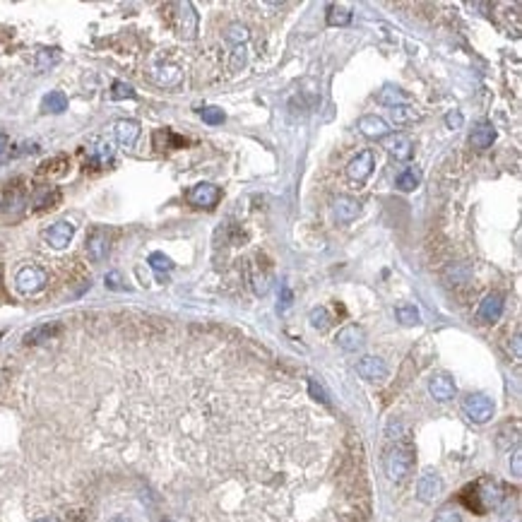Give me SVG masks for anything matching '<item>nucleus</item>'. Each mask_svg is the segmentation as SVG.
<instances>
[{
    "instance_id": "f257e3e1",
    "label": "nucleus",
    "mask_w": 522,
    "mask_h": 522,
    "mask_svg": "<svg viewBox=\"0 0 522 522\" xmlns=\"http://www.w3.org/2000/svg\"><path fill=\"white\" fill-rule=\"evenodd\" d=\"M414 467V453L409 445H395L393 450L388 453V460H385V472L393 482H404V479L412 474Z\"/></svg>"
},
{
    "instance_id": "f03ea898",
    "label": "nucleus",
    "mask_w": 522,
    "mask_h": 522,
    "mask_svg": "<svg viewBox=\"0 0 522 522\" xmlns=\"http://www.w3.org/2000/svg\"><path fill=\"white\" fill-rule=\"evenodd\" d=\"M493 409H496L493 407V399L482 393L467 395V397L462 399L464 417H467L469 421H474V424H486V421H491Z\"/></svg>"
},
{
    "instance_id": "7ed1b4c3",
    "label": "nucleus",
    "mask_w": 522,
    "mask_h": 522,
    "mask_svg": "<svg viewBox=\"0 0 522 522\" xmlns=\"http://www.w3.org/2000/svg\"><path fill=\"white\" fill-rule=\"evenodd\" d=\"M46 282H49L46 270H41V267H36V265L22 267V270L17 272V277H15V286H17L20 294H36L39 289H44Z\"/></svg>"
},
{
    "instance_id": "20e7f679",
    "label": "nucleus",
    "mask_w": 522,
    "mask_h": 522,
    "mask_svg": "<svg viewBox=\"0 0 522 522\" xmlns=\"http://www.w3.org/2000/svg\"><path fill=\"white\" fill-rule=\"evenodd\" d=\"M373 166H375L373 152H371V149H364V152H359L349 162V166H347V176H349L354 183H364L366 178L373 173Z\"/></svg>"
},
{
    "instance_id": "39448f33",
    "label": "nucleus",
    "mask_w": 522,
    "mask_h": 522,
    "mask_svg": "<svg viewBox=\"0 0 522 522\" xmlns=\"http://www.w3.org/2000/svg\"><path fill=\"white\" fill-rule=\"evenodd\" d=\"M222 197V190L212 183H197L188 190V202L195 207H214Z\"/></svg>"
},
{
    "instance_id": "423d86ee",
    "label": "nucleus",
    "mask_w": 522,
    "mask_h": 522,
    "mask_svg": "<svg viewBox=\"0 0 522 522\" xmlns=\"http://www.w3.org/2000/svg\"><path fill=\"white\" fill-rule=\"evenodd\" d=\"M356 371L364 380H371V383H378V380L388 378V366H385L383 359L378 356H361L359 364H356Z\"/></svg>"
},
{
    "instance_id": "0eeeda50",
    "label": "nucleus",
    "mask_w": 522,
    "mask_h": 522,
    "mask_svg": "<svg viewBox=\"0 0 522 522\" xmlns=\"http://www.w3.org/2000/svg\"><path fill=\"white\" fill-rule=\"evenodd\" d=\"M109 248H111V238H109V232L103 227H97L87 238V253L94 262H101L103 258L109 256Z\"/></svg>"
},
{
    "instance_id": "6e6552de",
    "label": "nucleus",
    "mask_w": 522,
    "mask_h": 522,
    "mask_svg": "<svg viewBox=\"0 0 522 522\" xmlns=\"http://www.w3.org/2000/svg\"><path fill=\"white\" fill-rule=\"evenodd\" d=\"M383 147L388 149V154H393L397 162H407L414 152L412 140L404 133H395V135H385L383 138Z\"/></svg>"
},
{
    "instance_id": "1a4fd4ad",
    "label": "nucleus",
    "mask_w": 522,
    "mask_h": 522,
    "mask_svg": "<svg viewBox=\"0 0 522 522\" xmlns=\"http://www.w3.org/2000/svg\"><path fill=\"white\" fill-rule=\"evenodd\" d=\"M73 236H75V227L70 222H55L53 227H49L44 234L46 243H49L51 248H55V251H63V248L73 241Z\"/></svg>"
},
{
    "instance_id": "9d476101",
    "label": "nucleus",
    "mask_w": 522,
    "mask_h": 522,
    "mask_svg": "<svg viewBox=\"0 0 522 522\" xmlns=\"http://www.w3.org/2000/svg\"><path fill=\"white\" fill-rule=\"evenodd\" d=\"M443 493V482L436 472H426L421 474L419 484H417V496H419L421 503H431Z\"/></svg>"
},
{
    "instance_id": "9b49d317",
    "label": "nucleus",
    "mask_w": 522,
    "mask_h": 522,
    "mask_svg": "<svg viewBox=\"0 0 522 522\" xmlns=\"http://www.w3.org/2000/svg\"><path fill=\"white\" fill-rule=\"evenodd\" d=\"M429 393L436 402H448V399L455 397L458 388H455V380L450 378L448 373H436L434 378L429 380Z\"/></svg>"
},
{
    "instance_id": "f8f14e48",
    "label": "nucleus",
    "mask_w": 522,
    "mask_h": 522,
    "mask_svg": "<svg viewBox=\"0 0 522 522\" xmlns=\"http://www.w3.org/2000/svg\"><path fill=\"white\" fill-rule=\"evenodd\" d=\"M25 190H22L17 183H12V186H8L5 195H3V214L10 219L20 217L22 210H25Z\"/></svg>"
},
{
    "instance_id": "ddd939ff",
    "label": "nucleus",
    "mask_w": 522,
    "mask_h": 522,
    "mask_svg": "<svg viewBox=\"0 0 522 522\" xmlns=\"http://www.w3.org/2000/svg\"><path fill=\"white\" fill-rule=\"evenodd\" d=\"M503 296L501 294H488L486 299L479 303V310H477V318L482 323H496L498 318L503 316Z\"/></svg>"
},
{
    "instance_id": "4468645a",
    "label": "nucleus",
    "mask_w": 522,
    "mask_h": 522,
    "mask_svg": "<svg viewBox=\"0 0 522 522\" xmlns=\"http://www.w3.org/2000/svg\"><path fill=\"white\" fill-rule=\"evenodd\" d=\"M364 342H366V332L361 330L359 325H347V327H342V330L337 332V345H340L345 351L361 349Z\"/></svg>"
},
{
    "instance_id": "2eb2a0df",
    "label": "nucleus",
    "mask_w": 522,
    "mask_h": 522,
    "mask_svg": "<svg viewBox=\"0 0 522 522\" xmlns=\"http://www.w3.org/2000/svg\"><path fill=\"white\" fill-rule=\"evenodd\" d=\"M114 133H116V140H119L123 147H133L140 138V123L133 119H123L114 125Z\"/></svg>"
},
{
    "instance_id": "dca6fc26",
    "label": "nucleus",
    "mask_w": 522,
    "mask_h": 522,
    "mask_svg": "<svg viewBox=\"0 0 522 522\" xmlns=\"http://www.w3.org/2000/svg\"><path fill=\"white\" fill-rule=\"evenodd\" d=\"M361 212V202L354 200L349 195H340L335 200V214H337V222L347 224L351 219H356V214Z\"/></svg>"
},
{
    "instance_id": "f3484780",
    "label": "nucleus",
    "mask_w": 522,
    "mask_h": 522,
    "mask_svg": "<svg viewBox=\"0 0 522 522\" xmlns=\"http://www.w3.org/2000/svg\"><path fill=\"white\" fill-rule=\"evenodd\" d=\"M359 130L366 135V138H385L388 135V123H385V119H380V116L375 114H369V116H361L359 119Z\"/></svg>"
},
{
    "instance_id": "a211bd4d",
    "label": "nucleus",
    "mask_w": 522,
    "mask_h": 522,
    "mask_svg": "<svg viewBox=\"0 0 522 522\" xmlns=\"http://www.w3.org/2000/svg\"><path fill=\"white\" fill-rule=\"evenodd\" d=\"M178 32H181L186 39H192L197 32V15L192 12V5L190 3H181L178 5Z\"/></svg>"
},
{
    "instance_id": "6ab92c4d",
    "label": "nucleus",
    "mask_w": 522,
    "mask_h": 522,
    "mask_svg": "<svg viewBox=\"0 0 522 522\" xmlns=\"http://www.w3.org/2000/svg\"><path fill=\"white\" fill-rule=\"evenodd\" d=\"M493 140H496V128H493L491 123H479L477 128L472 130V135H469V145L477 149L491 147Z\"/></svg>"
},
{
    "instance_id": "aec40b11",
    "label": "nucleus",
    "mask_w": 522,
    "mask_h": 522,
    "mask_svg": "<svg viewBox=\"0 0 522 522\" xmlns=\"http://www.w3.org/2000/svg\"><path fill=\"white\" fill-rule=\"evenodd\" d=\"M114 145L109 142V140H101V142H97L94 147H89V162L92 164H99V166H106V164L114 162Z\"/></svg>"
},
{
    "instance_id": "412c9836",
    "label": "nucleus",
    "mask_w": 522,
    "mask_h": 522,
    "mask_svg": "<svg viewBox=\"0 0 522 522\" xmlns=\"http://www.w3.org/2000/svg\"><path fill=\"white\" fill-rule=\"evenodd\" d=\"M152 79L162 87H176L181 82V70L173 68V65H164V68H157L152 73Z\"/></svg>"
},
{
    "instance_id": "4be33fe9",
    "label": "nucleus",
    "mask_w": 522,
    "mask_h": 522,
    "mask_svg": "<svg viewBox=\"0 0 522 522\" xmlns=\"http://www.w3.org/2000/svg\"><path fill=\"white\" fill-rule=\"evenodd\" d=\"M41 109L46 114H63L68 109V97L63 92H49L44 97V101H41Z\"/></svg>"
},
{
    "instance_id": "5701e85b",
    "label": "nucleus",
    "mask_w": 522,
    "mask_h": 522,
    "mask_svg": "<svg viewBox=\"0 0 522 522\" xmlns=\"http://www.w3.org/2000/svg\"><path fill=\"white\" fill-rule=\"evenodd\" d=\"M58 330H60V325H55V323H51V325H39V327H34V330L27 332L25 345H39V342H46V340H51Z\"/></svg>"
},
{
    "instance_id": "b1692460",
    "label": "nucleus",
    "mask_w": 522,
    "mask_h": 522,
    "mask_svg": "<svg viewBox=\"0 0 522 522\" xmlns=\"http://www.w3.org/2000/svg\"><path fill=\"white\" fill-rule=\"evenodd\" d=\"M308 321H310V325L316 327L318 332H325L327 327L332 325V318H330V313H327V308H325V306H318V308H313V310H310Z\"/></svg>"
},
{
    "instance_id": "393cba45",
    "label": "nucleus",
    "mask_w": 522,
    "mask_h": 522,
    "mask_svg": "<svg viewBox=\"0 0 522 522\" xmlns=\"http://www.w3.org/2000/svg\"><path fill=\"white\" fill-rule=\"evenodd\" d=\"M397 321L402 323V325H419L421 323V316H419V310H417V306L412 303H404V306H397Z\"/></svg>"
},
{
    "instance_id": "a878e982",
    "label": "nucleus",
    "mask_w": 522,
    "mask_h": 522,
    "mask_svg": "<svg viewBox=\"0 0 522 522\" xmlns=\"http://www.w3.org/2000/svg\"><path fill=\"white\" fill-rule=\"evenodd\" d=\"M419 181H421V173L417 171V169H407V171H402L397 176V188L399 190H404V192H412L414 188L419 186Z\"/></svg>"
},
{
    "instance_id": "bb28decb",
    "label": "nucleus",
    "mask_w": 522,
    "mask_h": 522,
    "mask_svg": "<svg viewBox=\"0 0 522 522\" xmlns=\"http://www.w3.org/2000/svg\"><path fill=\"white\" fill-rule=\"evenodd\" d=\"M351 22V12L347 8H340V5H332L327 8V25L330 27H345Z\"/></svg>"
},
{
    "instance_id": "cd10ccee",
    "label": "nucleus",
    "mask_w": 522,
    "mask_h": 522,
    "mask_svg": "<svg viewBox=\"0 0 522 522\" xmlns=\"http://www.w3.org/2000/svg\"><path fill=\"white\" fill-rule=\"evenodd\" d=\"M419 119V111L409 106V103H399V106H393V121L395 123H409V121Z\"/></svg>"
},
{
    "instance_id": "c85d7f7f",
    "label": "nucleus",
    "mask_w": 522,
    "mask_h": 522,
    "mask_svg": "<svg viewBox=\"0 0 522 522\" xmlns=\"http://www.w3.org/2000/svg\"><path fill=\"white\" fill-rule=\"evenodd\" d=\"M248 36H251V32H248V27H243V25H232L227 29V41H232V44H236V46L246 44Z\"/></svg>"
},
{
    "instance_id": "c756f323",
    "label": "nucleus",
    "mask_w": 522,
    "mask_h": 522,
    "mask_svg": "<svg viewBox=\"0 0 522 522\" xmlns=\"http://www.w3.org/2000/svg\"><path fill=\"white\" fill-rule=\"evenodd\" d=\"M378 101L388 103V106H399L404 101V94L399 92L397 87H385L383 92L378 94Z\"/></svg>"
},
{
    "instance_id": "7c9ffc66",
    "label": "nucleus",
    "mask_w": 522,
    "mask_h": 522,
    "mask_svg": "<svg viewBox=\"0 0 522 522\" xmlns=\"http://www.w3.org/2000/svg\"><path fill=\"white\" fill-rule=\"evenodd\" d=\"M200 116H202V121L210 125L224 123V111L219 109V106H205V109H200Z\"/></svg>"
},
{
    "instance_id": "2f4dec72",
    "label": "nucleus",
    "mask_w": 522,
    "mask_h": 522,
    "mask_svg": "<svg viewBox=\"0 0 522 522\" xmlns=\"http://www.w3.org/2000/svg\"><path fill=\"white\" fill-rule=\"evenodd\" d=\"M147 262L152 265V270H157V272H166V270H171L173 267L171 258L164 256V253H152V256L147 258Z\"/></svg>"
},
{
    "instance_id": "473e14b6",
    "label": "nucleus",
    "mask_w": 522,
    "mask_h": 522,
    "mask_svg": "<svg viewBox=\"0 0 522 522\" xmlns=\"http://www.w3.org/2000/svg\"><path fill=\"white\" fill-rule=\"evenodd\" d=\"M55 63H58V51L55 49H44L39 53V58H36V68L39 70H49Z\"/></svg>"
},
{
    "instance_id": "72a5a7b5",
    "label": "nucleus",
    "mask_w": 522,
    "mask_h": 522,
    "mask_svg": "<svg viewBox=\"0 0 522 522\" xmlns=\"http://www.w3.org/2000/svg\"><path fill=\"white\" fill-rule=\"evenodd\" d=\"M55 200H58V192L49 190V188H41V190L36 192V197H34V205H36V210H41V207H51Z\"/></svg>"
},
{
    "instance_id": "f704fd0d",
    "label": "nucleus",
    "mask_w": 522,
    "mask_h": 522,
    "mask_svg": "<svg viewBox=\"0 0 522 522\" xmlns=\"http://www.w3.org/2000/svg\"><path fill=\"white\" fill-rule=\"evenodd\" d=\"M111 99H135V89L130 87L128 82H114V89H111Z\"/></svg>"
},
{
    "instance_id": "c9c22d12",
    "label": "nucleus",
    "mask_w": 522,
    "mask_h": 522,
    "mask_svg": "<svg viewBox=\"0 0 522 522\" xmlns=\"http://www.w3.org/2000/svg\"><path fill=\"white\" fill-rule=\"evenodd\" d=\"M434 522H462V517H460V512L453 510V508H440V510L436 512Z\"/></svg>"
},
{
    "instance_id": "e433bc0d",
    "label": "nucleus",
    "mask_w": 522,
    "mask_h": 522,
    "mask_svg": "<svg viewBox=\"0 0 522 522\" xmlns=\"http://www.w3.org/2000/svg\"><path fill=\"white\" fill-rule=\"evenodd\" d=\"M445 125H448L450 130L462 128V114H460V111H450V114L445 116Z\"/></svg>"
},
{
    "instance_id": "4c0bfd02",
    "label": "nucleus",
    "mask_w": 522,
    "mask_h": 522,
    "mask_svg": "<svg viewBox=\"0 0 522 522\" xmlns=\"http://www.w3.org/2000/svg\"><path fill=\"white\" fill-rule=\"evenodd\" d=\"M246 65V51H243V46H236V51H234V60H232V70H238Z\"/></svg>"
},
{
    "instance_id": "58836bf2",
    "label": "nucleus",
    "mask_w": 522,
    "mask_h": 522,
    "mask_svg": "<svg viewBox=\"0 0 522 522\" xmlns=\"http://www.w3.org/2000/svg\"><path fill=\"white\" fill-rule=\"evenodd\" d=\"M106 286H109V289H125L119 272H109V275H106Z\"/></svg>"
},
{
    "instance_id": "ea45409f",
    "label": "nucleus",
    "mask_w": 522,
    "mask_h": 522,
    "mask_svg": "<svg viewBox=\"0 0 522 522\" xmlns=\"http://www.w3.org/2000/svg\"><path fill=\"white\" fill-rule=\"evenodd\" d=\"M520 450H517V453L515 455H512V474H515V477H520V474H522V467H520Z\"/></svg>"
},
{
    "instance_id": "a19ab883",
    "label": "nucleus",
    "mask_w": 522,
    "mask_h": 522,
    "mask_svg": "<svg viewBox=\"0 0 522 522\" xmlns=\"http://www.w3.org/2000/svg\"><path fill=\"white\" fill-rule=\"evenodd\" d=\"M282 299H284V301H282V306H289L291 303V291L286 289V286H282Z\"/></svg>"
},
{
    "instance_id": "79ce46f5",
    "label": "nucleus",
    "mask_w": 522,
    "mask_h": 522,
    "mask_svg": "<svg viewBox=\"0 0 522 522\" xmlns=\"http://www.w3.org/2000/svg\"><path fill=\"white\" fill-rule=\"evenodd\" d=\"M5 149H8V135L0 133V157L5 154Z\"/></svg>"
},
{
    "instance_id": "37998d69",
    "label": "nucleus",
    "mask_w": 522,
    "mask_h": 522,
    "mask_svg": "<svg viewBox=\"0 0 522 522\" xmlns=\"http://www.w3.org/2000/svg\"><path fill=\"white\" fill-rule=\"evenodd\" d=\"M34 522H58V520H55V517H39V520Z\"/></svg>"
},
{
    "instance_id": "c03bdc74",
    "label": "nucleus",
    "mask_w": 522,
    "mask_h": 522,
    "mask_svg": "<svg viewBox=\"0 0 522 522\" xmlns=\"http://www.w3.org/2000/svg\"><path fill=\"white\" fill-rule=\"evenodd\" d=\"M164 522H169V520H164Z\"/></svg>"
}]
</instances>
